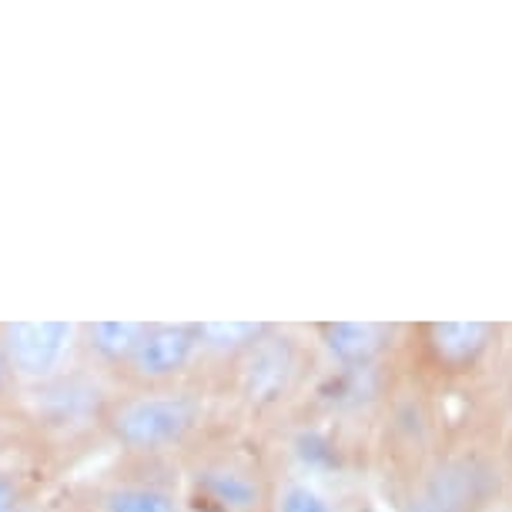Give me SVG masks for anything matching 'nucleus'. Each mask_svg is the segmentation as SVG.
<instances>
[{"label":"nucleus","instance_id":"nucleus-1","mask_svg":"<svg viewBox=\"0 0 512 512\" xmlns=\"http://www.w3.org/2000/svg\"><path fill=\"white\" fill-rule=\"evenodd\" d=\"M198 419V402L188 395H144L121 405L111 419L114 439L128 449H164L185 439V432Z\"/></svg>","mask_w":512,"mask_h":512},{"label":"nucleus","instance_id":"nucleus-2","mask_svg":"<svg viewBox=\"0 0 512 512\" xmlns=\"http://www.w3.org/2000/svg\"><path fill=\"white\" fill-rule=\"evenodd\" d=\"M74 325L67 322H17L4 328L7 365L24 379L51 375L71 349Z\"/></svg>","mask_w":512,"mask_h":512},{"label":"nucleus","instance_id":"nucleus-3","mask_svg":"<svg viewBox=\"0 0 512 512\" xmlns=\"http://www.w3.org/2000/svg\"><path fill=\"white\" fill-rule=\"evenodd\" d=\"M198 349V332L188 325H154L144 332L131 355V369L141 379H171L191 362Z\"/></svg>","mask_w":512,"mask_h":512},{"label":"nucleus","instance_id":"nucleus-4","mask_svg":"<svg viewBox=\"0 0 512 512\" xmlns=\"http://www.w3.org/2000/svg\"><path fill=\"white\" fill-rule=\"evenodd\" d=\"M288 369H292V352L282 342H258L255 355L248 362V392L251 399H272L278 389H285Z\"/></svg>","mask_w":512,"mask_h":512},{"label":"nucleus","instance_id":"nucleus-5","mask_svg":"<svg viewBox=\"0 0 512 512\" xmlns=\"http://www.w3.org/2000/svg\"><path fill=\"white\" fill-rule=\"evenodd\" d=\"M382 338H385V328H379V325L342 322V325L325 328L328 352L345 365H365L375 352L382 349Z\"/></svg>","mask_w":512,"mask_h":512},{"label":"nucleus","instance_id":"nucleus-6","mask_svg":"<svg viewBox=\"0 0 512 512\" xmlns=\"http://www.w3.org/2000/svg\"><path fill=\"white\" fill-rule=\"evenodd\" d=\"M436 352L449 362H469L486 349L489 325L482 322H442L432 328Z\"/></svg>","mask_w":512,"mask_h":512},{"label":"nucleus","instance_id":"nucleus-7","mask_svg":"<svg viewBox=\"0 0 512 512\" xmlns=\"http://www.w3.org/2000/svg\"><path fill=\"white\" fill-rule=\"evenodd\" d=\"M148 332V325L141 322H98L88 328L91 335V349L108 362H124L131 359L138 342Z\"/></svg>","mask_w":512,"mask_h":512},{"label":"nucleus","instance_id":"nucleus-8","mask_svg":"<svg viewBox=\"0 0 512 512\" xmlns=\"http://www.w3.org/2000/svg\"><path fill=\"white\" fill-rule=\"evenodd\" d=\"M201 486L208 489L211 499L228 509H251L258 502V486L245 472H235V469H208L205 476H201Z\"/></svg>","mask_w":512,"mask_h":512},{"label":"nucleus","instance_id":"nucleus-9","mask_svg":"<svg viewBox=\"0 0 512 512\" xmlns=\"http://www.w3.org/2000/svg\"><path fill=\"white\" fill-rule=\"evenodd\" d=\"M104 512H178V499L154 486H118L101 499Z\"/></svg>","mask_w":512,"mask_h":512},{"label":"nucleus","instance_id":"nucleus-10","mask_svg":"<svg viewBox=\"0 0 512 512\" xmlns=\"http://www.w3.org/2000/svg\"><path fill=\"white\" fill-rule=\"evenodd\" d=\"M201 342L215 352H238L245 345H258V338L265 335V325L258 322H208L195 328Z\"/></svg>","mask_w":512,"mask_h":512},{"label":"nucleus","instance_id":"nucleus-11","mask_svg":"<svg viewBox=\"0 0 512 512\" xmlns=\"http://www.w3.org/2000/svg\"><path fill=\"white\" fill-rule=\"evenodd\" d=\"M278 512H332V506L308 486H288L278 499Z\"/></svg>","mask_w":512,"mask_h":512},{"label":"nucleus","instance_id":"nucleus-12","mask_svg":"<svg viewBox=\"0 0 512 512\" xmlns=\"http://www.w3.org/2000/svg\"><path fill=\"white\" fill-rule=\"evenodd\" d=\"M14 502H17V486L7 476H0V512L14 509Z\"/></svg>","mask_w":512,"mask_h":512},{"label":"nucleus","instance_id":"nucleus-13","mask_svg":"<svg viewBox=\"0 0 512 512\" xmlns=\"http://www.w3.org/2000/svg\"><path fill=\"white\" fill-rule=\"evenodd\" d=\"M7 379H11V365H7L4 345H0V392H4V389H7Z\"/></svg>","mask_w":512,"mask_h":512},{"label":"nucleus","instance_id":"nucleus-14","mask_svg":"<svg viewBox=\"0 0 512 512\" xmlns=\"http://www.w3.org/2000/svg\"><path fill=\"white\" fill-rule=\"evenodd\" d=\"M409 512H436V509H429V506H415V509H409Z\"/></svg>","mask_w":512,"mask_h":512},{"label":"nucleus","instance_id":"nucleus-15","mask_svg":"<svg viewBox=\"0 0 512 512\" xmlns=\"http://www.w3.org/2000/svg\"><path fill=\"white\" fill-rule=\"evenodd\" d=\"M7 512H27V509H17V506H14V509H7Z\"/></svg>","mask_w":512,"mask_h":512}]
</instances>
